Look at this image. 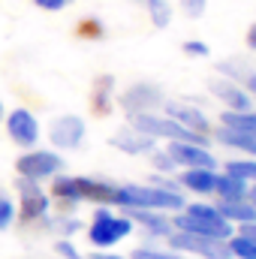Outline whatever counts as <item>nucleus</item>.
Instances as JSON below:
<instances>
[{"label": "nucleus", "instance_id": "423d86ee", "mask_svg": "<svg viewBox=\"0 0 256 259\" xmlns=\"http://www.w3.org/2000/svg\"><path fill=\"white\" fill-rule=\"evenodd\" d=\"M169 247L172 250H181V253H193L196 259H229V247L226 241L220 238H205V235H193L184 229H172L169 235Z\"/></svg>", "mask_w": 256, "mask_h": 259}, {"label": "nucleus", "instance_id": "c9c22d12", "mask_svg": "<svg viewBox=\"0 0 256 259\" xmlns=\"http://www.w3.org/2000/svg\"><path fill=\"white\" fill-rule=\"evenodd\" d=\"M247 46L256 49V24H250V30H247Z\"/></svg>", "mask_w": 256, "mask_h": 259}, {"label": "nucleus", "instance_id": "f03ea898", "mask_svg": "<svg viewBox=\"0 0 256 259\" xmlns=\"http://www.w3.org/2000/svg\"><path fill=\"white\" fill-rule=\"evenodd\" d=\"M172 229H184L193 235H205V238H232V223L217 211V205H205V202H193L184 205L181 214L172 217Z\"/></svg>", "mask_w": 256, "mask_h": 259}, {"label": "nucleus", "instance_id": "6ab92c4d", "mask_svg": "<svg viewBox=\"0 0 256 259\" xmlns=\"http://www.w3.org/2000/svg\"><path fill=\"white\" fill-rule=\"evenodd\" d=\"M247 181H241L238 175H229V172H223V175H217V181H214V193L220 196V199H247Z\"/></svg>", "mask_w": 256, "mask_h": 259}, {"label": "nucleus", "instance_id": "6e6552de", "mask_svg": "<svg viewBox=\"0 0 256 259\" xmlns=\"http://www.w3.org/2000/svg\"><path fill=\"white\" fill-rule=\"evenodd\" d=\"M18 214L24 223H33L49 214V193L27 178H18Z\"/></svg>", "mask_w": 256, "mask_h": 259}, {"label": "nucleus", "instance_id": "f8f14e48", "mask_svg": "<svg viewBox=\"0 0 256 259\" xmlns=\"http://www.w3.org/2000/svg\"><path fill=\"white\" fill-rule=\"evenodd\" d=\"M84 130L88 127H84V121H81L78 115H61V118L49 127V139H52L55 148L69 151V148H78V145H81Z\"/></svg>", "mask_w": 256, "mask_h": 259}, {"label": "nucleus", "instance_id": "c85d7f7f", "mask_svg": "<svg viewBox=\"0 0 256 259\" xmlns=\"http://www.w3.org/2000/svg\"><path fill=\"white\" fill-rule=\"evenodd\" d=\"M205 6H208V0H181V9H184L190 18H199V15L205 12Z\"/></svg>", "mask_w": 256, "mask_h": 259}, {"label": "nucleus", "instance_id": "f257e3e1", "mask_svg": "<svg viewBox=\"0 0 256 259\" xmlns=\"http://www.w3.org/2000/svg\"><path fill=\"white\" fill-rule=\"evenodd\" d=\"M124 211L130 208H151V211H181L184 208V196L172 187L163 184H124L115 187V202Z\"/></svg>", "mask_w": 256, "mask_h": 259}, {"label": "nucleus", "instance_id": "0eeeda50", "mask_svg": "<svg viewBox=\"0 0 256 259\" xmlns=\"http://www.w3.org/2000/svg\"><path fill=\"white\" fill-rule=\"evenodd\" d=\"M15 169L27 181H46V178H52L64 169V160L55 151H27L15 160Z\"/></svg>", "mask_w": 256, "mask_h": 259}, {"label": "nucleus", "instance_id": "2eb2a0df", "mask_svg": "<svg viewBox=\"0 0 256 259\" xmlns=\"http://www.w3.org/2000/svg\"><path fill=\"white\" fill-rule=\"evenodd\" d=\"M112 145L118 151H127V154H151L154 151V139L145 136L142 130H136L133 124L127 130H121V133H115L112 136Z\"/></svg>", "mask_w": 256, "mask_h": 259}, {"label": "nucleus", "instance_id": "39448f33", "mask_svg": "<svg viewBox=\"0 0 256 259\" xmlns=\"http://www.w3.org/2000/svg\"><path fill=\"white\" fill-rule=\"evenodd\" d=\"M133 232V220L127 214H112L109 208H97L91 226H88V238L94 247H115L118 241H124Z\"/></svg>", "mask_w": 256, "mask_h": 259}, {"label": "nucleus", "instance_id": "dca6fc26", "mask_svg": "<svg viewBox=\"0 0 256 259\" xmlns=\"http://www.w3.org/2000/svg\"><path fill=\"white\" fill-rule=\"evenodd\" d=\"M127 217L133 223H142L151 235H169L172 232V217H166L163 211H151V208H130Z\"/></svg>", "mask_w": 256, "mask_h": 259}, {"label": "nucleus", "instance_id": "58836bf2", "mask_svg": "<svg viewBox=\"0 0 256 259\" xmlns=\"http://www.w3.org/2000/svg\"><path fill=\"white\" fill-rule=\"evenodd\" d=\"M0 121H3V103H0Z\"/></svg>", "mask_w": 256, "mask_h": 259}, {"label": "nucleus", "instance_id": "c756f323", "mask_svg": "<svg viewBox=\"0 0 256 259\" xmlns=\"http://www.w3.org/2000/svg\"><path fill=\"white\" fill-rule=\"evenodd\" d=\"M184 55H193V58H208V46L190 39V42H184Z\"/></svg>", "mask_w": 256, "mask_h": 259}, {"label": "nucleus", "instance_id": "2f4dec72", "mask_svg": "<svg viewBox=\"0 0 256 259\" xmlns=\"http://www.w3.org/2000/svg\"><path fill=\"white\" fill-rule=\"evenodd\" d=\"M58 253H61L64 259H81V253H78V250H75L66 238H61V241H58Z\"/></svg>", "mask_w": 256, "mask_h": 259}, {"label": "nucleus", "instance_id": "f3484780", "mask_svg": "<svg viewBox=\"0 0 256 259\" xmlns=\"http://www.w3.org/2000/svg\"><path fill=\"white\" fill-rule=\"evenodd\" d=\"M217 211L229 223H256V208L250 205V199H220Z\"/></svg>", "mask_w": 256, "mask_h": 259}, {"label": "nucleus", "instance_id": "4c0bfd02", "mask_svg": "<svg viewBox=\"0 0 256 259\" xmlns=\"http://www.w3.org/2000/svg\"><path fill=\"white\" fill-rule=\"evenodd\" d=\"M247 199H250V205H253V208H256V184H253V187H250V190H247Z\"/></svg>", "mask_w": 256, "mask_h": 259}, {"label": "nucleus", "instance_id": "a211bd4d", "mask_svg": "<svg viewBox=\"0 0 256 259\" xmlns=\"http://www.w3.org/2000/svg\"><path fill=\"white\" fill-rule=\"evenodd\" d=\"M214 181H217V172L214 169H187L181 175V187H187L193 193H214Z\"/></svg>", "mask_w": 256, "mask_h": 259}, {"label": "nucleus", "instance_id": "72a5a7b5", "mask_svg": "<svg viewBox=\"0 0 256 259\" xmlns=\"http://www.w3.org/2000/svg\"><path fill=\"white\" fill-rule=\"evenodd\" d=\"M58 229L69 235V232H75V229H78V220H72V217H64V220H58Z\"/></svg>", "mask_w": 256, "mask_h": 259}, {"label": "nucleus", "instance_id": "f704fd0d", "mask_svg": "<svg viewBox=\"0 0 256 259\" xmlns=\"http://www.w3.org/2000/svg\"><path fill=\"white\" fill-rule=\"evenodd\" d=\"M241 235H250L256 241V223H241Z\"/></svg>", "mask_w": 256, "mask_h": 259}, {"label": "nucleus", "instance_id": "ea45409f", "mask_svg": "<svg viewBox=\"0 0 256 259\" xmlns=\"http://www.w3.org/2000/svg\"><path fill=\"white\" fill-rule=\"evenodd\" d=\"M136 3H145V0H136Z\"/></svg>", "mask_w": 256, "mask_h": 259}, {"label": "nucleus", "instance_id": "aec40b11", "mask_svg": "<svg viewBox=\"0 0 256 259\" xmlns=\"http://www.w3.org/2000/svg\"><path fill=\"white\" fill-rule=\"evenodd\" d=\"M217 139L223 145H229V148H238V151L256 157V136H250V133H241V130H232V127H220L217 130Z\"/></svg>", "mask_w": 256, "mask_h": 259}, {"label": "nucleus", "instance_id": "393cba45", "mask_svg": "<svg viewBox=\"0 0 256 259\" xmlns=\"http://www.w3.org/2000/svg\"><path fill=\"white\" fill-rule=\"evenodd\" d=\"M109 88H112V75H103L97 81V91H94V109L97 112H109Z\"/></svg>", "mask_w": 256, "mask_h": 259}, {"label": "nucleus", "instance_id": "cd10ccee", "mask_svg": "<svg viewBox=\"0 0 256 259\" xmlns=\"http://www.w3.org/2000/svg\"><path fill=\"white\" fill-rule=\"evenodd\" d=\"M151 154H154V166L160 172H172L175 169V160L169 157V151H151Z\"/></svg>", "mask_w": 256, "mask_h": 259}, {"label": "nucleus", "instance_id": "412c9836", "mask_svg": "<svg viewBox=\"0 0 256 259\" xmlns=\"http://www.w3.org/2000/svg\"><path fill=\"white\" fill-rule=\"evenodd\" d=\"M220 124L223 127H232V130H241V133H250L256 136V112L253 109H244V112H223L220 115Z\"/></svg>", "mask_w": 256, "mask_h": 259}, {"label": "nucleus", "instance_id": "1a4fd4ad", "mask_svg": "<svg viewBox=\"0 0 256 259\" xmlns=\"http://www.w3.org/2000/svg\"><path fill=\"white\" fill-rule=\"evenodd\" d=\"M166 151L175 160V166H184V169H214L217 166L214 154L205 145H196V142H169Z\"/></svg>", "mask_w": 256, "mask_h": 259}, {"label": "nucleus", "instance_id": "5701e85b", "mask_svg": "<svg viewBox=\"0 0 256 259\" xmlns=\"http://www.w3.org/2000/svg\"><path fill=\"white\" fill-rule=\"evenodd\" d=\"M145 6H148V15H151L154 27H166V24L172 21V6H169V0H145Z\"/></svg>", "mask_w": 256, "mask_h": 259}, {"label": "nucleus", "instance_id": "a19ab883", "mask_svg": "<svg viewBox=\"0 0 256 259\" xmlns=\"http://www.w3.org/2000/svg\"><path fill=\"white\" fill-rule=\"evenodd\" d=\"M66 3H69V0H66Z\"/></svg>", "mask_w": 256, "mask_h": 259}, {"label": "nucleus", "instance_id": "e433bc0d", "mask_svg": "<svg viewBox=\"0 0 256 259\" xmlns=\"http://www.w3.org/2000/svg\"><path fill=\"white\" fill-rule=\"evenodd\" d=\"M247 91H250V94H256V72H250V75H247Z\"/></svg>", "mask_w": 256, "mask_h": 259}, {"label": "nucleus", "instance_id": "9b49d317", "mask_svg": "<svg viewBox=\"0 0 256 259\" xmlns=\"http://www.w3.org/2000/svg\"><path fill=\"white\" fill-rule=\"evenodd\" d=\"M166 100H163V94H160V88L157 84H148V81H139V84H133L127 94H121V106H124V112L130 115H139V112H154L157 106H163Z\"/></svg>", "mask_w": 256, "mask_h": 259}, {"label": "nucleus", "instance_id": "bb28decb", "mask_svg": "<svg viewBox=\"0 0 256 259\" xmlns=\"http://www.w3.org/2000/svg\"><path fill=\"white\" fill-rule=\"evenodd\" d=\"M130 259H178L175 250H154V247H139Z\"/></svg>", "mask_w": 256, "mask_h": 259}, {"label": "nucleus", "instance_id": "473e14b6", "mask_svg": "<svg viewBox=\"0 0 256 259\" xmlns=\"http://www.w3.org/2000/svg\"><path fill=\"white\" fill-rule=\"evenodd\" d=\"M39 9H49V12H61L66 6V0H33Z\"/></svg>", "mask_w": 256, "mask_h": 259}, {"label": "nucleus", "instance_id": "b1692460", "mask_svg": "<svg viewBox=\"0 0 256 259\" xmlns=\"http://www.w3.org/2000/svg\"><path fill=\"white\" fill-rule=\"evenodd\" d=\"M226 172L238 175L241 181H253L256 184V160H232V163H226Z\"/></svg>", "mask_w": 256, "mask_h": 259}, {"label": "nucleus", "instance_id": "7c9ffc66", "mask_svg": "<svg viewBox=\"0 0 256 259\" xmlns=\"http://www.w3.org/2000/svg\"><path fill=\"white\" fill-rule=\"evenodd\" d=\"M78 33H81V36H103V27H100L94 18H84V24L78 27Z\"/></svg>", "mask_w": 256, "mask_h": 259}, {"label": "nucleus", "instance_id": "7ed1b4c3", "mask_svg": "<svg viewBox=\"0 0 256 259\" xmlns=\"http://www.w3.org/2000/svg\"><path fill=\"white\" fill-rule=\"evenodd\" d=\"M52 196L61 202H100V205H112L115 202V184L109 181H97V178H84V175H58L52 181Z\"/></svg>", "mask_w": 256, "mask_h": 259}, {"label": "nucleus", "instance_id": "9d476101", "mask_svg": "<svg viewBox=\"0 0 256 259\" xmlns=\"http://www.w3.org/2000/svg\"><path fill=\"white\" fill-rule=\"evenodd\" d=\"M6 133H9V139H12L15 145L33 148L36 139H39V121H36V115L27 112V109H12V112L6 115Z\"/></svg>", "mask_w": 256, "mask_h": 259}, {"label": "nucleus", "instance_id": "4468645a", "mask_svg": "<svg viewBox=\"0 0 256 259\" xmlns=\"http://www.w3.org/2000/svg\"><path fill=\"white\" fill-rule=\"evenodd\" d=\"M211 91H214V97H217L220 103H226L229 112H244V109H250V94H247L241 84L229 81V78H214V81H211Z\"/></svg>", "mask_w": 256, "mask_h": 259}, {"label": "nucleus", "instance_id": "20e7f679", "mask_svg": "<svg viewBox=\"0 0 256 259\" xmlns=\"http://www.w3.org/2000/svg\"><path fill=\"white\" fill-rule=\"evenodd\" d=\"M130 124L136 130H142L151 139H169V142H196V145H208L205 136L193 133V130L181 127L178 121H172L169 115H154V112H139L130 115Z\"/></svg>", "mask_w": 256, "mask_h": 259}, {"label": "nucleus", "instance_id": "ddd939ff", "mask_svg": "<svg viewBox=\"0 0 256 259\" xmlns=\"http://www.w3.org/2000/svg\"><path fill=\"white\" fill-rule=\"evenodd\" d=\"M163 106H166V115H169L172 121H178L181 127L193 130V133H199V136H208L211 124H208V118H205L196 106H190V103H178V100L163 103Z\"/></svg>", "mask_w": 256, "mask_h": 259}, {"label": "nucleus", "instance_id": "4be33fe9", "mask_svg": "<svg viewBox=\"0 0 256 259\" xmlns=\"http://www.w3.org/2000/svg\"><path fill=\"white\" fill-rule=\"evenodd\" d=\"M226 247L235 259H256V241L250 235H241V232H232V238H226Z\"/></svg>", "mask_w": 256, "mask_h": 259}, {"label": "nucleus", "instance_id": "a878e982", "mask_svg": "<svg viewBox=\"0 0 256 259\" xmlns=\"http://www.w3.org/2000/svg\"><path fill=\"white\" fill-rule=\"evenodd\" d=\"M15 220V202L6 196V190H0V229H9Z\"/></svg>", "mask_w": 256, "mask_h": 259}]
</instances>
